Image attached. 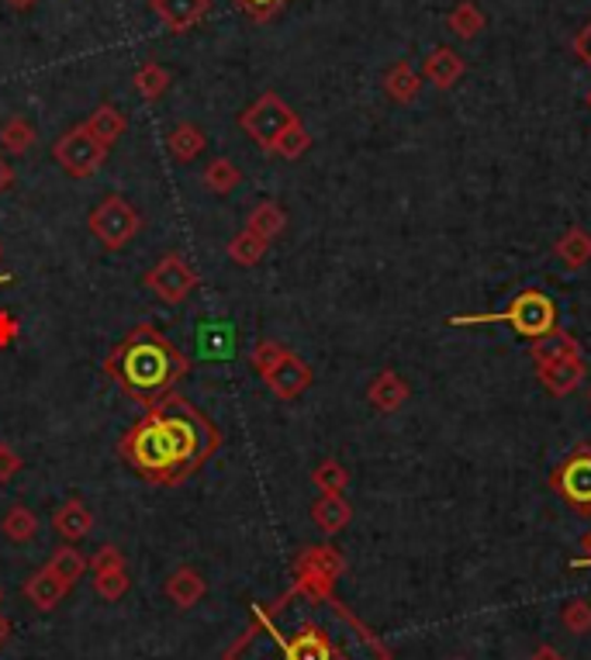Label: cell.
I'll return each mask as SVG.
<instances>
[{
  "label": "cell",
  "instance_id": "obj_1",
  "mask_svg": "<svg viewBox=\"0 0 591 660\" xmlns=\"http://www.w3.org/2000/svg\"><path fill=\"white\" fill-rule=\"evenodd\" d=\"M228 660H391L380 639L332 601L298 588L277 606L256 609V626L246 630Z\"/></svg>",
  "mask_w": 591,
  "mask_h": 660
},
{
  "label": "cell",
  "instance_id": "obj_2",
  "mask_svg": "<svg viewBox=\"0 0 591 660\" xmlns=\"http://www.w3.org/2000/svg\"><path fill=\"white\" fill-rule=\"evenodd\" d=\"M184 370L187 360L152 326L131 329L125 343L108 356V373L131 398L146 405H156L160 398H166L169 388L184 377Z\"/></svg>",
  "mask_w": 591,
  "mask_h": 660
},
{
  "label": "cell",
  "instance_id": "obj_3",
  "mask_svg": "<svg viewBox=\"0 0 591 660\" xmlns=\"http://www.w3.org/2000/svg\"><path fill=\"white\" fill-rule=\"evenodd\" d=\"M125 460L136 467V474L156 484H177L180 481V460H177V446L163 419L149 408L146 419L128 432L122 443Z\"/></svg>",
  "mask_w": 591,
  "mask_h": 660
},
{
  "label": "cell",
  "instance_id": "obj_4",
  "mask_svg": "<svg viewBox=\"0 0 591 660\" xmlns=\"http://www.w3.org/2000/svg\"><path fill=\"white\" fill-rule=\"evenodd\" d=\"M450 326H508L523 339H540L557 329V301L540 288H526L508 301L505 312H485V315H453Z\"/></svg>",
  "mask_w": 591,
  "mask_h": 660
},
{
  "label": "cell",
  "instance_id": "obj_5",
  "mask_svg": "<svg viewBox=\"0 0 591 660\" xmlns=\"http://www.w3.org/2000/svg\"><path fill=\"white\" fill-rule=\"evenodd\" d=\"M298 122V115L291 111V104L277 98V93H263V98H256L250 107L239 115V128L250 136L260 149H266V153H274V142L288 131L291 125Z\"/></svg>",
  "mask_w": 591,
  "mask_h": 660
},
{
  "label": "cell",
  "instance_id": "obj_6",
  "mask_svg": "<svg viewBox=\"0 0 591 660\" xmlns=\"http://www.w3.org/2000/svg\"><path fill=\"white\" fill-rule=\"evenodd\" d=\"M87 225H90V232L98 236L108 250H122V246H128V242L139 236L142 215H139L136 207H131L122 194H108V198L90 212Z\"/></svg>",
  "mask_w": 591,
  "mask_h": 660
},
{
  "label": "cell",
  "instance_id": "obj_7",
  "mask_svg": "<svg viewBox=\"0 0 591 660\" xmlns=\"http://www.w3.org/2000/svg\"><path fill=\"white\" fill-rule=\"evenodd\" d=\"M52 160L63 166V174L73 180H87L93 177L108 160V149L90 136L84 125H76L70 131H63L52 145Z\"/></svg>",
  "mask_w": 591,
  "mask_h": 660
},
{
  "label": "cell",
  "instance_id": "obj_8",
  "mask_svg": "<svg viewBox=\"0 0 591 660\" xmlns=\"http://www.w3.org/2000/svg\"><path fill=\"white\" fill-rule=\"evenodd\" d=\"M550 492L578 516H591V446L581 443L575 454L550 474Z\"/></svg>",
  "mask_w": 591,
  "mask_h": 660
},
{
  "label": "cell",
  "instance_id": "obj_9",
  "mask_svg": "<svg viewBox=\"0 0 591 660\" xmlns=\"http://www.w3.org/2000/svg\"><path fill=\"white\" fill-rule=\"evenodd\" d=\"M294 571H298L301 588H309L315 595H329L332 584L342 578V571H347V560H342L336 546L322 543V546H309V550L298 557Z\"/></svg>",
  "mask_w": 591,
  "mask_h": 660
},
{
  "label": "cell",
  "instance_id": "obj_10",
  "mask_svg": "<svg viewBox=\"0 0 591 660\" xmlns=\"http://www.w3.org/2000/svg\"><path fill=\"white\" fill-rule=\"evenodd\" d=\"M142 284L156 294L160 301H166V305H180V301L198 288V270L194 267H187L184 256L177 253H166L156 267H152L146 277H142Z\"/></svg>",
  "mask_w": 591,
  "mask_h": 660
},
{
  "label": "cell",
  "instance_id": "obj_11",
  "mask_svg": "<svg viewBox=\"0 0 591 660\" xmlns=\"http://www.w3.org/2000/svg\"><path fill=\"white\" fill-rule=\"evenodd\" d=\"M263 381H266V388H271L274 398L294 402V398H301V394L312 388V367L304 364L298 353L288 350V353H284V360L274 370L263 373Z\"/></svg>",
  "mask_w": 591,
  "mask_h": 660
},
{
  "label": "cell",
  "instance_id": "obj_12",
  "mask_svg": "<svg viewBox=\"0 0 591 660\" xmlns=\"http://www.w3.org/2000/svg\"><path fill=\"white\" fill-rule=\"evenodd\" d=\"M149 8L166 25V31L184 35L204 22L208 11H212V0H149Z\"/></svg>",
  "mask_w": 591,
  "mask_h": 660
},
{
  "label": "cell",
  "instance_id": "obj_13",
  "mask_svg": "<svg viewBox=\"0 0 591 660\" xmlns=\"http://www.w3.org/2000/svg\"><path fill=\"white\" fill-rule=\"evenodd\" d=\"M537 377H540V384L554 394V398H567V394H575L584 384L588 367H584L581 356H567V360H561V364L540 367Z\"/></svg>",
  "mask_w": 591,
  "mask_h": 660
},
{
  "label": "cell",
  "instance_id": "obj_14",
  "mask_svg": "<svg viewBox=\"0 0 591 660\" xmlns=\"http://www.w3.org/2000/svg\"><path fill=\"white\" fill-rule=\"evenodd\" d=\"M467 73V63H464V55L450 49V46H436L429 55H426V63H423V77L432 84V87H440V90H450L456 87V80H461Z\"/></svg>",
  "mask_w": 591,
  "mask_h": 660
},
{
  "label": "cell",
  "instance_id": "obj_15",
  "mask_svg": "<svg viewBox=\"0 0 591 660\" xmlns=\"http://www.w3.org/2000/svg\"><path fill=\"white\" fill-rule=\"evenodd\" d=\"M567 356H581L578 339L570 332L554 329V332H546V335L532 339V343H529V360L537 364V370L550 367V364H561V360H567Z\"/></svg>",
  "mask_w": 591,
  "mask_h": 660
},
{
  "label": "cell",
  "instance_id": "obj_16",
  "mask_svg": "<svg viewBox=\"0 0 591 660\" xmlns=\"http://www.w3.org/2000/svg\"><path fill=\"white\" fill-rule=\"evenodd\" d=\"M408 381L402 373H394V370H380L370 388H367V402L377 408V411H398L405 402H408Z\"/></svg>",
  "mask_w": 591,
  "mask_h": 660
},
{
  "label": "cell",
  "instance_id": "obj_17",
  "mask_svg": "<svg viewBox=\"0 0 591 660\" xmlns=\"http://www.w3.org/2000/svg\"><path fill=\"white\" fill-rule=\"evenodd\" d=\"M52 525L66 543H76V540H84L93 530V516H90V508L80 498H70L52 512Z\"/></svg>",
  "mask_w": 591,
  "mask_h": 660
},
{
  "label": "cell",
  "instance_id": "obj_18",
  "mask_svg": "<svg viewBox=\"0 0 591 660\" xmlns=\"http://www.w3.org/2000/svg\"><path fill=\"white\" fill-rule=\"evenodd\" d=\"M312 522L326 536H336V533H342L353 522V508H350V502L342 498V495H322L312 505Z\"/></svg>",
  "mask_w": 591,
  "mask_h": 660
},
{
  "label": "cell",
  "instance_id": "obj_19",
  "mask_svg": "<svg viewBox=\"0 0 591 660\" xmlns=\"http://www.w3.org/2000/svg\"><path fill=\"white\" fill-rule=\"evenodd\" d=\"M204 592H208V584L194 568H180L166 578V598L174 601L177 609H194L204 598Z\"/></svg>",
  "mask_w": 591,
  "mask_h": 660
},
{
  "label": "cell",
  "instance_id": "obj_20",
  "mask_svg": "<svg viewBox=\"0 0 591 660\" xmlns=\"http://www.w3.org/2000/svg\"><path fill=\"white\" fill-rule=\"evenodd\" d=\"M66 595H70L66 584H63V581H55V574H49L46 568L38 571V574H32L28 584H25V598L32 601V606H35L38 612H52Z\"/></svg>",
  "mask_w": 591,
  "mask_h": 660
},
{
  "label": "cell",
  "instance_id": "obj_21",
  "mask_svg": "<svg viewBox=\"0 0 591 660\" xmlns=\"http://www.w3.org/2000/svg\"><path fill=\"white\" fill-rule=\"evenodd\" d=\"M385 93L388 98L394 101V104H412L415 98H418V90H423V77H418L415 73V66L412 63H394L388 73H385Z\"/></svg>",
  "mask_w": 591,
  "mask_h": 660
},
{
  "label": "cell",
  "instance_id": "obj_22",
  "mask_svg": "<svg viewBox=\"0 0 591 660\" xmlns=\"http://www.w3.org/2000/svg\"><path fill=\"white\" fill-rule=\"evenodd\" d=\"M84 128L90 131L93 139H98L104 149H111L114 142H118L122 136H125V128H128V122H125V115L118 107H111V104H101V107H93V115L84 122Z\"/></svg>",
  "mask_w": 591,
  "mask_h": 660
},
{
  "label": "cell",
  "instance_id": "obj_23",
  "mask_svg": "<svg viewBox=\"0 0 591 660\" xmlns=\"http://www.w3.org/2000/svg\"><path fill=\"white\" fill-rule=\"evenodd\" d=\"M46 571L55 574V581H63L66 588H73V584L90 571V560H87L80 550H76L73 543H66V546H60V550H55V554L49 557Z\"/></svg>",
  "mask_w": 591,
  "mask_h": 660
},
{
  "label": "cell",
  "instance_id": "obj_24",
  "mask_svg": "<svg viewBox=\"0 0 591 660\" xmlns=\"http://www.w3.org/2000/svg\"><path fill=\"white\" fill-rule=\"evenodd\" d=\"M554 256L564 263L567 270H581L591 263V236L584 229H567L557 242H554Z\"/></svg>",
  "mask_w": 591,
  "mask_h": 660
},
{
  "label": "cell",
  "instance_id": "obj_25",
  "mask_svg": "<svg viewBox=\"0 0 591 660\" xmlns=\"http://www.w3.org/2000/svg\"><path fill=\"white\" fill-rule=\"evenodd\" d=\"M166 149H169V153H174V160H180V163H194V160L204 153V149H208V139H204V131H201L198 125L184 122V125H177V128L166 136Z\"/></svg>",
  "mask_w": 591,
  "mask_h": 660
},
{
  "label": "cell",
  "instance_id": "obj_26",
  "mask_svg": "<svg viewBox=\"0 0 591 660\" xmlns=\"http://www.w3.org/2000/svg\"><path fill=\"white\" fill-rule=\"evenodd\" d=\"M253 236H260L263 242H274L284 229H288V215H284V207L274 204V201H263L250 212V225H246Z\"/></svg>",
  "mask_w": 591,
  "mask_h": 660
},
{
  "label": "cell",
  "instance_id": "obj_27",
  "mask_svg": "<svg viewBox=\"0 0 591 660\" xmlns=\"http://www.w3.org/2000/svg\"><path fill=\"white\" fill-rule=\"evenodd\" d=\"M447 28L456 35V39H478L485 31V11L474 4V0H461V4L450 11Z\"/></svg>",
  "mask_w": 591,
  "mask_h": 660
},
{
  "label": "cell",
  "instance_id": "obj_28",
  "mask_svg": "<svg viewBox=\"0 0 591 660\" xmlns=\"http://www.w3.org/2000/svg\"><path fill=\"white\" fill-rule=\"evenodd\" d=\"M131 87H136L142 101H160L169 90V69H163L160 63H142L136 77H131Z\"/></svg>",
  "mask_w": 591,
  "mask_h": 660
},
{
  "label": "cell",
  "instance_id": "obj_29",
  "mask_svg": "<svg viewBox=\"0 0 591 660\" xmlns=\"http://www.w3.org/2000/svg\"><path fill=\"white\" fill-rule=\"evenodd\" d=\"M35 136L38 131L28 118H8L4 125H0V145H4L11 156L28 153V149L35 145Z\"/></svg>",
  "mask_w": 591,
  "mask_h": 660
},
{
  "label": "cell",
  "instance_id": "obj_30",
  "mask_svg": "<svg viewBox=\"0 0 591 660\" xmlns=\"http://www.w3.org/2000/svg\"><path fill=\"white\" fill-rule=\"evenodd\" d=\"M0 530H4V536L11 543H28L38 533V516L32 512L28 505H14V508H8V516H4V522H0Z\"/></svg>",
  "mask_w": 591,
  "mask_h": 660
},
{
  "label": "cell",
  "instance_id": "obj_31",
  "mask_svg": "<svg viewBox=\"0 0 591 660\" xmlns=\"http://www.w3.org/2000/svg\"><path fill=\"white\" fill-rule=\"evenodd\" d=\"M239 183H242V174L232 160H212L204 166V187L212 194H232Z\"/></svg>",
  "mask_w": 591,
  "mask_h": 660
},
{
  "label": "cell",
  "instance_id": "obj_32",
  "mask_svg": "<svg viewBox=\"0 0 591 660\" xmlns=\"http://www.w3.org/2000/svg\"><path fill=\"white\" fill-rule=\"evenodd\" d=\"M266 246H271V242H263L250 229H242L232 242H228V259L239 263V267H256V263L266 256Z\"/></svg>",
  "mask_w": 591,
  "mask_h": 660
},
{
  "label": "cell",
  "instance_id": "obj_33",
  "mask_svg": "<svg viewBox=\"0 0 591 660\" xmlns=\"http://www.w3.org/2000/svg\"><path fill=\"white\" fill-rule=\"evenodd\" d=\"M312 481H315V487L322 495H342L350 487V470L342 467L339 460H322L318 467H315V474H312Z\"/></svg>",
  "mask_w": 591,
  "mask_h": 660
},
{
  "label": "cell",
  "instance_id": "obj_34",
  "mask_svg": "<svg viewBox=\"0 0 591 660\" xmlns=\"http://www.w3.org/2000/svg\"><path fill=\"white\" fill-rule=\"evenodd\" d=\"M312 149V136H309V128H304L301 122H294L284 136L274 142V153L284 156V160H301L304 153Z\"/></svg>",
  "mask_w": 591,
  "mask_h": 660
},
{
  "label": "cell",
  "instance_id": "obj_35",
  "mask_svg": "<svg viewBox=\"0 0 591 660\" xmlns=\"http://www.w3.org/2000/svg\"><path fill=\"white\" fill-rule=\"evenodd\" d=\"M561 622H564V626L575 633V636H588V633H591V601H588V598H570V601H564Z\"/></svg>",
  "mask_w": 591,
  "mask_h": 660
},
{
  "label": "cell",
  "instance_id": "obj_36",
  "mask_svg": "<svg viewBox=\"0 0 591 660\" xmlns=\"http://www.w3.org/2000/svg\"><path fill=\"white\" fill-rule=\"evenodd\" d=\"M93 588L104 601H118L125 592H128V574L125 568L122 571H108V574H93Z\"/></svg>",
  "mask_w": 591,
  "mask_h": 660
},
{
  "label": "cell",
  "instance_id": "obj_37",
  "mask_svg": "<svg viewBox=\"0 0 591 660\" xmlns=\"http://www.w3.org/2000/svg\"><path fill=\"white\" fill-rule=\"evenodd\" d=\"M284 353H288V350H284L280 343H274V339H260L250 360H253V367H256V370H260V377H263L266 370H274V367L284 360Z\"/></svg>",
  "mask_w": 591,
  "mask_h": 660
},
{
  "label": "cell",
  "instance_id": "obj_38",
  "mask_svg": "<svg viewBox=\"0 0 591 660\" xmlns=\"http://www.w3.org/2000/svg\"><path fill=\"white\" fill-rule=\"evenodd\" d=\"M232 4L242 11V14H250L253 22H271V17L288 4V0H232Z\"/></svg>",
  "mask_w": 591,
  "mask_h": 660
},
{
  "label": "cell",
  "instance_id": "obj_39",
  "mask_svg": "<svg viewBox=\"0 0 591 660\" xmlns=\"http://www.w3.org/2000/svg\"><path fill=\"white\" fill-rule=\"evenodd\" d=\"M122 568H125V554L118 550V546H101V550L90 557L93 574H108V571H122Z\"/></svg>",
  "mask_w": 591,
  "mask_h": 660
},
{
  "label": "cell",
  "instance_id": "obj_40",
  "mask_svg": "<svg viewBox=\"0 0 591 660\" xmlns=\"http://www.w3.org/2000/svg\"><path fill=\"white\" fill-rule=\"evenodd\" d=\"M17 470H22V457H17L8 443H0V484L14 481V478H17Z\"/></svg>",
  "mask_w": 591,
  "mask_h": 660
},
{
  "label": "cell",
  "instance_id": "obj_41",
  "mask_svg": "<svg viewBox=\"0 0 591 660\" xmlns=\"http://www.w3.org/2000/svg\"><path fill=\"white\" fill-rule=\"evenodd\" d=\"M570 49H575L578 60L591 69V22H584L575 35V42H570Z\"/></svg>",
  "mask_w": 591,
  "mask_h": 660
},
{
  "label": "cell",
  "instance_id": "obj_42",
  "mask_svg": "<svg viewBox=\"0 0 591 660\" xmlns=\"http://www.w3.org/2000/svg\"><path fill=\"white\" fill-rule=\"evenodd\" d=\"M526 660H567L561 650H554V647H540V650H532Z\"/></svg>",
  "mask_w": 591,
  "mask_h": 660
},
{
  "label": "cell",
  "instance_id": "obj_43",
  "mask_svg": "<svg viewBox=\"0 0 591 660\" xmlns=\"http://www.w3.org/2000/svg\"><path fill=\"white\" fill-rule=\"evenodd\" d=\"M11 183H14V169H11L4 160H0V194H4Z\"/></svg>",
  "mask_w": 591,
  "mask_h": 660
},
{
  "label": "cell",
  "instance_id": "obj_44",
  "mask_svg": "<svg viewBox=\"0 0 591 660\" xmlns=\"http://www.w3.org/2000/svg\"><path fill=\"white\" fill-rule=\"evenodd\" d=\"M11 335H14V322H11V315H0V343H8Z\"/></svg>",
  "mask_w": 591,
  "mask_h": 660
},
{
  "label": "cell",
  "instance_id": "obj_45",
  "mask_svg": "<svg viewBox=\"0 0 591 660\" xmlns=\"http://www.w3.org/2000/svg\"><path fill=\"white\" fill-rule=\"evenodd\" d=\"M11 636V622L4 619V615H0V647H4V639Z\"/></svg>",
  "mask_w": 591,
  "mask_h": 660
},
{
  "label": "cell",
  "instance_id": "obj_46",
  "mask_svg": "<svg viewBox=\"0 0 591 660\" xmlns=\"http://www.w3.org/2000/svg\"><path fill=\"white\" fill-rule=\"evenodd\" d=\"M8 4H11V8H17V11H25V8H32V4H35V0H8Z\"/></svg>",
  "mask_w": 591,
  "mask_h": 660
},
{
  "label": "cell",
  "instance_id": "obj_47",
  "mask_svg": "<svg viewBox=\"0 0 591 660\" xmlns=\"http://www.w3.org/2000/svg\"><path fill=\"white\" fill-rule=\"evenodd\" d=\"M588 405H591V388H588Z\"/></svg>",
  "mask_w": 591,
  "mask_h": 660
},
{
  "label": "cell",
  "instance_id": "obj_48",
  "mask_svg": "<svg viewBox=\"0 0 591 660\" xmlns=\"http://www.w3.org/2000/svg\"><path fill=\"white\" fill-rule=\"evenodd\" d=\"M588 104H591V90H588Z\"/></svg>",
  "mask_w": 591,
  "mask_h": 660
},
{
  "label": "cell",
  "instance_id": "obj_49",
  "mask_svg": "<svg viewBox=\"0 0 591 660\" xmlns=\"http://www.w3.org/2000/svg\"><path fill=\"white\" fill-rule=\"evenodd\" d=\"M0 256H4V246H0Z\"/></svg>",
  "mask_w": 591,
  "mask_h": 660
},
{
  "label": "cell",
  "instance_id": "obj_50",
  "mask_svg": "<svg viewBox=\"0 0 591 660\" xmlns=\"http://www.w3.org/2000/svg\"><path fill=\"white\" fill-rule=\"evenodd\" d=\"M453 660H464V657H453Z\"/></svg>",
  "mask_w": 591,
  "mask_h": 660
},
{
  "label": "cell",
  "instance_id": "obj_51",
  "mask_svg": "<svg viewBox=\"0 0 591 660\" xmlns=\"http://www.w3.org/2000/svg\"><path fill=\"white\" fill-rule=\"evenodd\" d=\"M0 598H4V592H0Z\"/></svg>",
  "mask_w": 591,
  "mask_h": 660
},
{
  "label": "cell",
  "instance_id": "obj_52",
  "mask_svg": "<svg viewBox=\"0 0 591 660\" xmlns=\"http://www.w3.org/2000/svg\"><path fill=\"white\" fill-rule=\"evenodd\" d=\"M588 568H591V563H588Z\"/></svg>",
  "mask_w": 591,
  "mask_h": 660
}]
</instances>
